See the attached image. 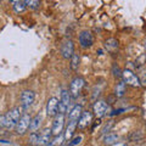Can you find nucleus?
Returning <instances> with one entry per match:
<instances>
[{"instance_id":"nucleus-23","label":"nucleus","mask_w":146,"mask_h":146,"mask_svg":"<svg viewBox=\"0 0 146 146\" xmlns=\"http://www.w3.org/2000/svg\"><path fill=\"white\" fill-rule=\"evenodd\" d=\"M38 141H39V135L36 133H31L28 138V143L31 145H38Z\"/></svg>"},{"instance_id":"nucleus-22","label":"nucleus","mask_w":146,"mask_h":146,"mask_svg":"<svg viewBox=\"0 0 146 146\" xmlns=\"http://www.w3.org/2000/svg\"><path fill=\"white\" fill-rule=\"evenodd\" d=\"M138 78L140 80V84L143 86H146V68H141V70L139 71Z\"/></svg>"},{"instance_id":"nucleus-5","label":"nucleus","mask_w":146,"mask_h":146,"mask_svg":"<svg viewBox=\"0 0 146 146\" xmlns=\"http://www.w3.org/2000/svg\"><path fill=\"white\" fill-rule=\"evenodd\" d=\"M31 119L32 118L29 117L28 113H25V115H22V117L20 118V121H18L17 125L15 128L16 133L18 135H23L27 129H29V124H31Z\"/></svg>"},{"instance_id":"nucleus-8","label":"nucleus","mask_w":146,"mask_h":146,"mask_svg":"<svg viewBox=\"0 0 146 146\" xmlns=\"http://www.w3.org/2000/svg\"><path fill=\"white\" fill-rule=\"evenodd\" d=\"M58 107L60 101L56 98H50L46 104V115L49 117H56L58 115Z\"/></svg>"},{"instance_id":"nucleus-13","label":"nucleus","mask_w":146,"mask_h":146,"mask_svg":"<svg viewBox=\"0 0 146 146\" xmlns=\"http://www.w3.org/2000/svg\"><path fill=\"white\" fill-rule=\"evenodd\" d=\"M51 129H45L39 134V141H38V145L40 146H48L50 143H51Z\"/></svg>"},{"instance_id":"nucleus-7","label":"nucleus","mask_w":146,"mask_h":146,"mask_svg":"<svg viewBox=\"0 0 146 146\" xmlns=\"http://www.w3.org/2000/svg\"><path fill=\"white\" fill-rule=\"evenodd\" d=\"M78 40H79V44L82 48H90L91 45L94 44V38H93V34L91 32L89 31H82L79 33V36H78Z\"/></svg>"},{"instance_id":"nucleus-3","label":"nucleus","mask_w":146,"mask_h":146,"mask_svg":"<svg viewBox=\"0 0 146 146\" xmlns=\"http://www.w3.org/2000/svg\"><path fill=\"white\" fill-rule=\"evenodd\" d=\"M122 78L127 85H130V86H133V88H139V86H141L138 76L130 70L122 71Z\"/></svg>"},{"instance_id":"nucleus-10","label":"nucleus","mask_w":146,"mask_h":146,"mask_svg":"<svg viewBox=\"0 0 146 146\" xmlns=\"http://www.w3.org/2000/svg\"><path fill=\"white\" fill-rule=\"evenodd\" d=\"M70 101H71L70 91L62 90V93H61V100H60V107H58V113H61V115H65V113L67 112L68 106H70Z\"/></svg>"},{"instance_id":"nucleus-16","label":"nucleus","mask_w":146,"mask_h":146,"mask_svg":"<svg viewBox=\"0 0 146 146\" xmlns=\"http://www.w3.org/2000/svg\"><path fill=\"white\" fill-rule=\"evenodd\" d=\"M40 124H42V116L36 115L31 119V124H29V130L32 133H36V130L39 129Z\"/></svg>"},{"instance_id":"nucleus-18","label":"nucleus","mask_w":146,"mask_h":146,"mask_svg":"<svg viewBox=\"0 0 146 146\" xmlns=\"http://www.w3.org/2000/svg\"><path fill=\"white\" fill-rule=\"evenodd\" d=\"M125 83L124 82H119V83H118L117 85H116V89H115V95L117 98H122L123 95L125 94Z\"/></svg>"},{"instance_id":"nucleus-19","label":"nucleus","mask_w":146,"mask_h":146,"mask_svg":"<svg viewBox=\"0 0 146 146\" xmlns=\"http://www.w3.org/2000/svg\"><path fill=\"white\" fill-rule=\"evenodd\" d=\"M117 140H118V135L117 134L108 133V134H106V136H105L104 143H105V145H115L117 143Z\"/></svg>"},{"instance_id":"nucleus-2","label":"nucleus","mask_w":146,"mask_h":146,"mask_svg":"<svg viewBox=\"0 0 146 146\" xmlns=\"http://www.w3.org/2000/svg\"><path fill=\"white\" fill-rule=\"evenodd\" d=\"M85 85V80L82 77H76L70 84V95L72 99H77L80 95Z\"/></svg>"},{"instance_id":"nucleus-14","label":"nucleus","mask_w":146,"mask_h":146,"mask_svg":"<svg viewBox=\"0 0 146 146\" xmlns=\"http://www.w3.org/2000/svg\"><path fill=\"white\" fill-rule=\"evenodd\" d=\"M82 113H83V107L80 105H76L70 112H68V122H78Z\"/></svg>"},{"instance_id":"nucleus-15","label":"nucleus","mask_w":146,"mask_h":146,"mask_svg":"<svg viewBox=\"0 0 146 146\" xmlns=\"http://www.w3.org/2000/svg\"><path fill=\"white\" fill-rule=\"evenodd\" d=\"M77 123L78 122H68V124L66 127V130H65V139L70 141L72 138H73V135H74V130H76V128H77Z\"/></svg>"},{"instance_id":"nucleus-25","label":"nucleus","mask_w":146,"mask_h":146,"mask_svg":"<svg viewBox=\"0 0 146 146\" xmlns=\"http://www.w3.org/2000/svg\"><path fill=\"white\" fill-rule=\"evenodd\" d=\"M112 73H113V76H115V77H117V78H121V77H122L121 68L118 67L116 63H113V65H112Z\"/></svg>"},{"instance_id":"nucleus-20","label":"nucleus","mask_w":146,"mask_h":146,"mask_svg":"<svg viewBox=\"0 0 146 146\" xmlns=\"http://www.w3.org/2000/svg\"><path fill=\"white\" fill-rule=\"evenodd\" d=\"M70 60H71V63H70L71 70L77 71V70H78V67H79V61H80L79 55L78 54H73V56L70 58Z\"/></svg>"},{"instance_id":"nucleus-27","label":"nucleus","mask_w":146,"mask_h":146,"mask_svg":"<svg viewBox=\"0 0 146 146\" xmlns=\"http://www.w3.org/2000/svg\"><path fill=\"white\" fill-rule=\"evenodd\" d=\"M82 135H76V136H73V138L70 140L71 143H70V146H76V145H78L82 143Z\"/></svg>"},{"instance_id":"nucleus-21","label":"nucleus","mask_w":146,"mask_h":146,"mask_svg":"<svg viewBox=\"0 0 146 146\" xmlns=\"http://www.w3.org/2000/svg\"><path fill=\"white\" fill-rule=\"evenodd\" d=\"M12 4H13V10H15L17 13L23 12L27 7L25 1H12Z\"/></svg>"},{"instance_id":"nucleus-24","label":"nucleus","mask_w":146,"mask_h":146,"mask_svg":"<svg viewBox=\"0 0 146 146\" xmlns=\"http://www.w3.org/2000/svg\"><path fill=\"white\" fill-rule=\"evenodd\" d=\"M26 6H28L31 9H38L40 3L38 1V0H26Z\"/></svg>"},{"instance_id":"nucleus-11","label":"nucleus","mask_w":146,"mask_h":146,"mask_svg":"<svg viewBox=\"0 0 146 146\" xmlns=\"http://www.w3.org/2000/svg\"><path fill=\"white\" fill-rule=\"evenodd\" d=\"M94 115L96 116L98 118H101L107 113V110H108V105L104 101V100H98L94 104Z\"/></svg>"},{"instance_id":"nucleus-9","label":"nucleus","mask_w":146,"mask_h":146,"mask_svg":"<svg viewBox=\"0 0 146 146\" xmlns=\"http://www.w3.org/2000/svg\"><path fill=\"white\" fill-rule=\"evenodd\" d=\"M61 55L63 58H71L74 54V45H73V42L72 40H65L62 44H61Z\"/></svg>"},{"instance_id":"nucleus-26","label":"nucleus","mask_w":146,"mask_h":146,"mask_svg":"<svg viewBox=\"0 0 146 146\" xmlns=\"http://www.w3.org/2000/svg\"><path fill=\"white\" fill-rule=\"evenodd\" d=\"M65 139V136H62V135H58V136H55V139L51 141V146H60L62 144V140Z\"/></svg>"},{"instance_id":"nucleus-4","label":"nucleus","mask_w":146,"mask_h":146,"mask_svg":"<svg viewBox=\"0 0 146 146\" xmlns=\"http://www.w3.org/2000/svg\"><path fill=\"white\" fill-rule=\"evenodd\" d=\"M63 127H65V115H58L55 117V119L52 122V127H51V134L54 136H58L61 135L62 130H63Z\"/></svg>"},{"instance_id":"nucleus-6","label":"nucleus","mask_w":146,"mask_h":146,"mask_svg":"<svg viewBox=\"0 0 146 146\" xmlns=\"http://www.w3.org/2000/svg\"><path fill=\"white\" fill-rule=\"evenodd\" d=\"M35 94L32 90H25L21 94V106L23 110H28L34 102Z\"/></svg>"},{"instance_id":"nucleus-17","label":"nucleus","mask_w":146,"mask_h":146,"mask_svg":"<svg viewBox=\"0 0 146 146\" xmlns=\"http://www.w3.org/2000/svg\"><path fill=\"white\" fill-rule=\"evenodd\" d=\"M105 46H106V49L110 52H115L118 49V40L115 38H110L105 42Z\"/></svg>"},{"instance_id":"nucleus-29","label":"nucleus","mask_w":146,"mask_h":146,"mask_svg":"<svg viewBox=\"0 0 146 146\" xmlns=\"http://www.w3.org/2000/svg\"><path fill=\"white\" fill-rule=\"evenodd\" d=\"M112 146H128L127 144H123V143H116L115 145H112Z\"/></svg>"},{"instance_id":"nucleus-30","label":"nucleus","mask_w":146,"mask_h":146,"mask_svg":"<svg viewBox=\"0 0 146 146\" xmlns=\"http://www.w3.org/2000/svg\"><path fill=\"white\" fill-rule=\"evenodd\" d=\"M0 143H1V144H10V141H7V140H0Z\"/></svg>"},{"instance_id":"nucleus-1","label":"nucleus","mask_w":146,"mask_h":146,"mask_svg":"<svg viewBox=\"0 0 146 146\" xmlns=\"http://www.w3.org/2000/svg\"><path fill=\"white\" fill-rule=\"evenodd\" d=\"M22 110L20 107H13L10 111L6 112V115L4 116V127L7 128V129H12V128H16L18 121L22 117Z\"/></svg>"},{"instance_id":"nucleus-12","label":"nucleus","mask_w":146,"mask_h":146,"mask_svg":"<svg viewBox=\"0 0 146 146\" xmlns=\"http://www.w3.org/2000/svg\"><path fill=\"white\" fill-rule=\"evenodd\" d=\"M91 122H93V115H91V112L83 111L80 118L78 119V123H77V128H79V129H85V128H88L91 124Z\"/></svg>"},{"instance_id":"nucleus-28","label":"nucleus","mask_w":146,"mask_h":146,"mask_svg":"<svg viewBox=\"0 0 146 146\" xmlns=\"http://www.w3.org/2000/svg\"><path fill=\"white\" fill-rule=\"evenodd\" d=\"M143 138V135H141L140 131H133L130 135H129V140L130 141H136V140H140Z\"/></svg>"}]
</instances>
